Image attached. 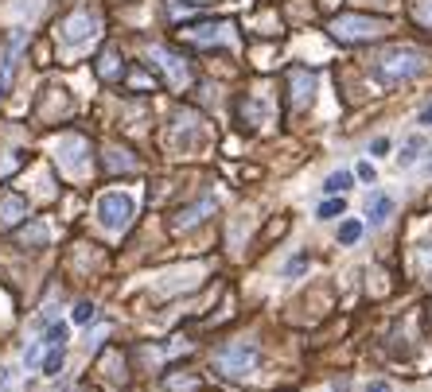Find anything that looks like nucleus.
<instances>
[{
  "mask_svg": "<svg viewBox=\"0 0 432 392\" xmlns=\"http://www.w3.org/2000/svg\"><path fill=\"white\" fill-rule=\"evenodd\" d=\"M331 35L339 43H370V39H378L381 32H386V20H370V16H351V12H343V16H335L331 20Z\"/></svg>",
  "mask_w": 432,
  "mask_h": 392,
  "instance_id": "nucleus-1",
  "label": "nucleus"
},
{
  "mask_svg": "<svg viewBox=\"0 0 432 392\" xmlns=\"http://www.w3.org/2000/svg\"><path fill=\"white\" fill-rule=\"evenodd\" d=\"M374 70H378V78H386V82H409V78H417L424 70V55H417V50H386L378 62H374Z\"/></svg>",
  "mask_w": 432,
  "mask_h": 392,
  "instance_id": "nucleus-2",
  "label": "nucleus"
},
{
  "mask_svg": "<svg viewBox=\"0 0 432 392\" xmlns=\"http://www.w3.org/2000/svg\"><path fill=\"white\" fill-rule=\"evenodd\" d=\"M98 222H102L105 229H113V234H121V229L133 222V198L121 191H110L98 198Z\"/></svg>",
  "mask_w": 432,
  "mask_h": 392,
  "instance_id": "nucleus-3",
  "label": "nucleus"
},
{
  "mask_svg": "<svg viewBox=\"0 0 432 392\" xmlns=\"http://www.w3.org/2000/svg\"><path fill=\"white\" fill-rule=\"evenodd\" d=\"M254 361H257V346H249V342H234V346H226V350L214 353V365H218L222 373H230V377H242Z\"/></svg>",
  "mask_w": 432,
  "mask_h": 392,
  "instance_id": "nucleus-4",
  "label": "nucleus"
},
{
  "mask_svg": "<svg viewBox=\"0 0 432 392\" xmlns=\"http://www.w3.org/2000/svg\"><path fill=\"white\" fill-rule=\"evenodd\" d=\"M93 32H98V16H93L90 8H78L74 16L63 20V39L74 43V47H78V43H86Z\"/></svg>",
  "mask_w": 432,
  "mask_h": 392,
  "instance_id": "nucleus-5",
  "label": "nucleus"
},
{
  "mask_svg": "<svg viewBox=\"0 0 432 392\" xmlns=\"http://www.w3.org/2000/svg\"><path fill=\"white\" fill-rule=\"evenodd\" d=\"M24 39L27 35L16 32L8 39V47H4V55H0V97H4V90H8V82H12V67H16V55H20V47H24Z\"/></svg>",
  "mask_w": 432,
  "mask_h": 392,
  "instance_id": "nucleus-6",
  "label": "nucleus"
},
{
  "mask_svg": "<svg viewBox=\"0 0 432 392\" xmlns=\"http://www.w3.org/2000/svg\"><path fill=\"white\" fill-rule=\"evenodd\" d=\"M24 214H27L24 194H4V198H0V226H20Z\"/></svg>",
  "mask_w": 432,
  "mask_h": 392,
  "instance_id": "nucleus-7",
  "label": "nucleus"
},
{
  "mask_svg": "<svg viewBox=\"0 0 432 392\" xmlns=\"http://www.w3.org/2000/svg\"><path fill=\"white\" fill-rule=\"evenodd\" d=\"M152 59H160V67L171 74V86H183L187 82V67L176 59V55H168L164 47H152Z\"/></svg>",
  "mask_w": 432,
  "mask_h": 392,
  "instance_id": "nucleus-8",
  "label": "nucleus"
},
{
  "mask_svg": "<svg viewBox=\"0 0 432 392\" xmlns=\"http://www.w3.org/2000/svg\"><path fill=\"white\" fill-rule=\"evenodd\" d=\"M312 90H315V74H308V70H292V101H296V105L312 101Z\"/></svg>",
  "mask_w": 432,
  "mask_h": 392,
  "instance_id": "nucleus-9",
  "label": "nucleus"
},
{
  "mask_svg": "<svg viewBox=\"0 0 432 392\" xmlns=\"http://www.w3.org/2000/svg\"><path fill=\"white\" fill-rule=\"evenodd\" d=\"M390 214H393L390 194H370V202H366V217H370L374 226H381V222H386Z\"/></svg>",
  "mask_w": 432,
  "mask_h": 392,
  "instance_id": "nucleus-10",
  "label": "nucleus"
},
{
  "mask_svg": "<svg viewBox=\"0 0 432 392\" xmlns=\"http://www.w3.org/2000/svg\"><path fill=\"white\" fill-rule=\"evenodd\" d=\"M214 210V198H203L199 206H187L183 214L176 217V229H187V226H195V222H203V214H211Z\"/></svg>",
  "mask_w": 432,
  "mask_h": 392,
  "instance_id": "nucleus-11",
  "label": "nucleus"
},
{
  "mask_svg": "<svg viewBox=\"0 0 432 392\" xmlns=\"http://www.w3.org/2000/svg\"><path fill=\"white\" fill-rule=\"evenodd\" d=\"M218 32H226V24H203V27H187V39H195V43H214L218 39Z\"/></svg>",
  "mask_w": 432,
  "mask_h": 392,
  "instance_id": "nucleus-12",
  "label": "nucleus"
},
{
  "mask_svg": "<svg viewBox=\"0 0 432 392\" xmlns=\"http://www.w3.org/2000/svg\"><path fill=\"white\" fill-rule=\"evenodd\" d=\"M347 187H351V171H335V175H327L323 191H327V194H343Z\"/></svg>",
  "mask_w": 432,
  "mask_h": 392,
  "instance_id": "nucleus-13",
  "label": "nucleus"
},
{
  "mask_svg": "<svg viewBox=\"0 0 432 392\" xmlns=\"http://www.w3.org/2000/svg\"><path fill=\"white\" fill-rule=\"evenodd\" d=\"M59 369H63V346H51V353L43 358V373H47V377H59Z\"/></svg>",
  "mask_w": 432,
  "mask_h": 392,
  "instance_id": "nucleus-14",
  "label": "nucleus"
},
{
  "mask_svg": "<svg viewBox=\"0 0 432 392\" xmlns=\"http://www.w3.org/2000/svg\"><path fill=\"white\" fill-rule=\"evenodd\" d=\"M20 245H47V226L35 222L32 229H24V234H20Z\"/></svg>",
  "mask_w": 432,
  "mask_h": 392,
  "instance_id": "nucleus-15",
  "label": "nucleus"
},
{
  "mask_svg": "<svg viewBox=\"0 0 432 392\" xmlns=\"http://www.w3.org/2000/svg\"><path fill=\"white\" fill-rule=\"evenodd\" d=\"M421 148H424V140H421V136H413V140H405V148H401L398 163H401V167H409V163H413V159H417V151H421Z\"/></svg>",
  "mask_w": 432,
  "mask_h": 392,
  "instance_id": "nucleus-16",
  "label": "nucleus"
},
{
  "mask_svg": "<svg viewBox=\"0 0 432 392\" xmlns=\"http://www.w3.org/2000/svg\"><path fill=\"white\" fill-rule=\"evenodd\" d=\"M343 210H347V202H343V194H331V198L320 206V217H339Z\"/></svg>",
  "mask_w": 432,
  "mask_h": 392,
  "instance_id": "nucleus-17",
  "label": "nucleus"
},
{
  "mask_svg": "<svg viewBox=\"0 0 432 392\" xmlns=\"http://www.w3.org/2000/svg\"><path fill=\"white\" fill-rule=\"evenodd\" d=\"M358 237H362V222H343L339 226V241L343 245H355Z\"/></svg>",
  "mask_w": 432,
  "mask_h": 392,
  "instance_id": "nucleus-18",
  "label": "nucleus"
},
{
  "mask_svg": "<svg viewBox=\"0 0 432 392\" xmlns=\"http://www.w3.org/2000/svg\"><path fill=\"white\" fill-rule=\"evenodd\" d=\"M413 16L421 20L424 27H432V0H413Z\"/></svg>",
  "mask_w": 432,
  "mask_h": 392,
  "instance_id": "nucleus-19",
  "label": "nucleus"
},
{
  "mask_svg": "<svg viewBox=\"0 0 432 392\" xmlns=\"http://www.w3.org/2000/svg\"><path fill=\"white\" fill-rule=\"evenodd\" d=\"M70 318H74V323H78V326H86V323H93V303H86V299H82V303H78V307H74V311H70Z\"/></svg>",
  "mask_w": 432,
  "mask_h": 392,
  "instance_id": "nucleus-20",
  "label": "nucleus"
},
{
  "mask_svg": "<svg viewBox=\"0 0 432 392\" xmlns=\"http://www.w3.org/2000/svg\"><path fill=\"white\" fill-rule=\"evenodd\" d=\"M63 342H67V323H55L47 330V346H63Z\"/></svg>",
  "mask_w": 432,
  "mask_h": 392,
  "instance_id": "nucleus-21",
  "label": "nucleus"
},
{
  "mask_svg": "<svg viewBox=\"0 0 432 392\" xmlns=\"http://www.w3.org/2000/svg\"><path fill=\"white\" fill-rule=\"evenodd\" d=\"M168 388H171V392H195L199 381H195V377H187V381H176V377H168Z\"/></svg>",
  "mask_w": 432,
  "mask_h": 392,
  "instance_id": "nucleus-22",
  "label": "nucleus"
},
{
  "mask_svg": "<svg viewBox=\"0 0 432 392\" xmlns=\"http://www.w3.org/2000/svg\"><path fill=\"white\" fill-rule=\"evenodd\" d=\"M102 74H105V78L117 74V59H113V50H105V55H102Z\"/></svg>",
  "mask_w": 432,
  "mask_h": 392,
  "instance_id": "nucleus-23",
  "label": "nucleus"
},
{
  "mask_svg": "<svg viewBox=\"0 0 432 392\" xmlns=\"http://www.w3.org/2000/svg\"><path fill=\"white\" fill-rule=\"evenodd\" d=\"M370 151H374V156H386V151H390V140H386V136H378V140L370 144Z\"/></svg>",
  "mask_w": 432,
  "mask_h": 392,
  "instance_id": "nucleus-24",
  "label": "nucleus"
},
{
  "mask_svg": "<svg viewBox=\"0 0 432 392\" xmlns=\"http://www.w3.org/2000/svg\"><path fill=\"white\" fill-rule=\"evenodd\" d=\"M39 358H43V346H32V350L24 353V361H27V365H39Z\"/></svg>",
  "mask_w": 432,
  "mask_h": 392,
  "instance_id": "nucleus-25",
  "label": "nucleus"
},
{
  "mask_svg": "<svg viewBox=\"0 0 432 392\" xmlns=\"http://www.w3.org/2000/svg\"><path fill=\"white\" fill-rule=\"evenodd\" d=\"M358 179H366V183H374V163H358Z\"/></svg>",
  "mask_w": 432,
  "mask_h": 392,
  "instance_id": "nucleus-26",
  "label": "nucleus"
},
{
  "mask_svg": "<svg viewBox=\"0 0 432 392\" xmlns=\"http://www.w3.org/2000/svg\"><path fill=\"white\" fill-rule=\"evenodd\" d=\"M366 392H393V388L386 381H370V384H366Z\"/></svg>",
  "mask_w": 432,
  "mask_h": 392,
  "instance_id": "nucleus-27",
  "label": "nucleus"
},
{
  "mask_svg": "<svg viewBox=\"0 0 432 392\" xmlns=\"http://www.w3.org/2000/svg\"><path fill=\"white\" fill-rule=\"evenodd\" d=\"M8 377H12V369H8V365H0V384H8Z\"/></svg>",
  "mask_w": 432,
  "mask_h": 392,
  "instance_id": "nucleus-28",
  "label": "nucleus"
},
{
  "mask_svg": "<svg viewBox=\"0 0 432 392\" xmlns=\"http://www.w3.org/2000/svg\"><path fill=\"white\" fill-rule=\"evenodd\" d=\"M421 125H432V105H428V109H424V113H421Z\"/></svg>",
  "mask_w": 432,
  "mask_h": 392,
  "instance_id": "nucleus-29",
  "label": "nucleus"
}]
</instances>
